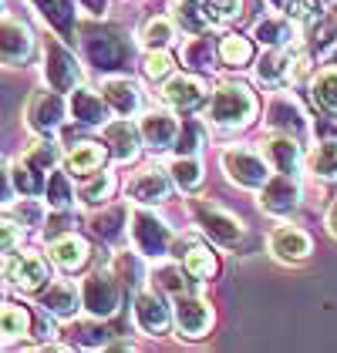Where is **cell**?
Instances as JSON below:
<instances>
[{
  "label": "cell",
  "mask_w": 337,
  "mask_h": 353,
  "mask_svg": "<svg viewBox=\"0 0 337 353\" xmlns=\"http://www.w3.org/2000/svg\"><path fill=\"white\" fill-rule=\"evenodd\" d=\"M175 326L186 333V336H206L209 333V326H213V310H209V303L199 296H189V293H182V296H175Z\"/></svg>",
  "instance_id": "8fae6325"
},
{
  "label": "cell",
  "mask_w": 337,
  "mask_h": 353,
  "mask_svg": "<svg viewBox=\"0 0 337 353\" xmlns=\"http://www.w3.org/2000/svg\"><path fill=\"white\" fill-rule=\"evenodd\" d=\"M327 225H331V232L337 236V202L331 205V212H327Z\"/></svg>",
  "instance_id": "db71d44e"
},
{
  "label": "cell",
  "mask_w": 337,
  "mask_h": 353,
  "mask_svg": "<svg viewBox=\"0 0 337 353\" xmlns=\"http://www.w3.org/2000/svg\"><path fill=\"white\" fill-rule=\"evenodd\" d=\"M182 57L189 68H199V71H213L216 68V41L213 37H202L196 34L186 48H182Z\"/></svg>",
  "instance_id": "836d02e7"
},
{
  "label": "cell",
  "mask_w": 337,
  "mask_h": 353,
  "mask_svg": "<svg viewBox=\"0 0 337 353\" xmlns=\"http://www.w3.org/2000/svg\"><path fill=\"white\" fill-rule=\"evenodd\" d=\"M182 266H186V272L193 279H213L220 272V259H216V252H209L202 245H193V249L182 252Z\"/></svg>",
  "instance_id": "1f68e13d"
},
{
  "label": "cell",
  "mask_w": 337,
  "mask_h": 353,
  "mask_svg": "<svg viewBox=\"0 0 337 353\" xmlns=\"http://www.w3.org/2000/svg\"><path fill=\"white\" fill-rule=\"evenodd\" d=\"M152 279H155V286L162 293H175V296L189 293V272H186V266L182 270L179 266H159V270L152 272Z\"/></svg>",
  "instance_id": "f35d334b"
},
{
  "label": "cell",
  "mask_w": 337,
  "mask_h": 353,
  "mask_svg": "<svg viewBox=\"0 0 337 353\" xmlns=\"http://www.w3.org/2000/svg\"><path fill=\"white\" fill-rule=\"evenodd\" d=\"M172 68H175V64H172V57H168L162 48H159V51H152V54L145 57V74H148L152 81L168 78V74H172Z\"/></svg>",
  "instance_id": "bcb514c9"
},
{
  "label": "cell",
  "mask_w": 337,
  "mask_h": 353,
  "mask_svg": "<svg viewBox=\"0 0 337 353\" xmlns=\"http://www.w3.org/2000/svg\"><path fill=\"white\" fill-rule=\"evenodd\" d=\"M267 165L273 172H287V175H297V165H300V145L293 135H273V138H263V152H260Z\"/></svg>",
  "instance_id": "ac0fdd59"
},
{
  "label": "cell",
  "mask_w": 337,
  "mask_h": 353,
  "mask_svg": "<svg viewBox=\"0 0 337 353\" xmlns=\"http://www.w3.org/2000/svg\"><path fill=\"white\" fill-rule=\"evenodd\" d=\"M202 145H206V132H202V125L196 118L179 125V135H175V145H172V148H179V155H196Z\"/></svg>",
  "instance_id": "60d3db41"
},
{
  "label": "cell",
  "mask_w": 337,
  "mask_h": 353,
  "mask_svg": "<svg viewBox=\"0 0 337 353\" xmlns=\"http://www.w3.org/2000/svg\"><path fill=\"white\" fill-rule=\"evenodd\" d=\"M10 189H14V179H10V168L0 162V202L10 199Z\"/></svg>",
  "instance_id": "f907efd6"
},
{
  "label": "cell",
  "mask_w": 337,
  "mask_h": 353,
  "mask_svg": "<svg viewBox=\"0 0 337 353\" xmlns=\"http://www.w3.org/2000/svg\"><path fill=\"white\" fill-rule=\"evenodd\" d=\"M267 125L273 132H283V135H304L307 132V114H304L300 101L293 94H277V98H270Z\"/></svg>",
  "instance_id": "7c38bea8"
},
{
  "label": "cell",
  "mask_w": 337,
  "mask_h": 353,
  "mask_svg": "<svg viewBox=\"0 0 337 353\" xmlns=\"http://www.w3.org/2000/svg\"><path fill=\"white\" fill-rule=\"evenodd\" d=\"M125 219V209H112V212H98V216L91 219V229L98 232V236H105V239H115L118 236V222Z\"/></svg>",
  "instance_id": "f6af8a7d"
},
{
  "label": "cell",
  "mask_w": 337,
  "mask_h": 353,
  "mask_svg": "<svg viewBox=\"0 0 337 353\" xmlns=\"http://www.w3.org/2000/svg\"><path fill=\"white\" fill-rule=\"evenodd\" d=\"M44 195H48V205H51V209L64 212V209L71 205V199H75V189H71V182H68L64 172H55V175H48Z\"/></svg>",
  "instance_id": "ab89813d"
},
{
  "label": "cell",
  "mask_w": 337,
  "mask_h": 353,
  "mask_svg": "<svg viewBox=\"0 0 337 353\" xmlns=\"http://www.w3.org/2000/svg\"><path fill=\"white\" fill-rule=\"evenodd\" d=\"M28 125L37 132V135H51L61 128V121H64V114H68V105H64V98H61V91H37L34 98L28 101Z\"/></svg>",
  "instance_id": "9c48e42d"
},
{
  "label": "cell",
  "mask_w": 337,
  "mask_h": 353,
  "mask_svg": "<svg viewBox=\"0 0 337 353\" xmlns=\"http://www.w3.org/2000/svg\"><path fill=\"white\" fill-rule=\"evenodd\" d=\"M3 272H7V279H10L17 290H24V293H37V290H44V286H48V279H51L48 263H44L37 252H17V256H10Z\"/></svg>",
  "instance_id": "30bf717a"
},
{
  "label": "cell",
  "mask_w": 337,
  "mask_h": 353,
  "mask_svg": "<svg viewBox=\"0 0 337 353\" xmlns=\"http://www.w3.org/2000/svg\"><path fill=\"white\" fill-rule=\"evenodd\" d=\"M220 57H223V64H229V68H243L253 57V44L243 34H226L223 44H220Z\"/></svg>",
  "instance_id": "74e56055"
},
{
  "label": "cell",
  "mask_w": 337,
  "mask_h": 353,
  "mask_svg": "<svg viewBox=\"0 0 337 353\" xmlns=\"http://www.w3.org/2000/svg\"><path fill=\"white\" fill-rule=\"evenodd\" d=\"M10 179H14V189L21 192V195H41L44 185H48L44 168H41V165H34L28 155L10 165Z\"/></svg>",
  "instance_id": "4316f807"
},
{
  "label": "cell",
  "mask_w": 337,
  "mask_h": 353,
  "mask_svg": "<svg viewBox=\"0 0 337 353\" xmlns=\"http://www.w3.org/2000/svg\"><path fill=\"white\" fill-rule=\"evenodd\" d=\"M253 37H260L267 48H287V44L293 41V24L283 21V17H267V21L256 24Z\"/></svg>",
  "instance_id": "e575fe53"
},
{
  "label": "cell",
  "mask_w": 337,
  "mask_h": 353,
  "mask_svg": "<svg viewBox=\"0 0 337 353\" xmlns=\"http://www.w3.org/2000/svg\"><path fill=\"white\" fill-rule=\"evenodd\" d=\"M84 61L102 68V71H118L132 61V41L118 30H84L81 37Z\"/></svg>",
  "instance_id": "7a4b0ae2"
},
{
  "label": "cell",
  "mask_w": 337,
  "mask_h": 353,
  "mask_svg": "<svg viewBox=\"0 0 337 353\" xmlns=\"http://www.w3.org/2000/svg\"><path fill=\"white\" fill-rule=\"evenodd\" d=\"M34 54V34L14 17H0V64L24 68Z\"/></svg>",
  "instance_id": "ba28073f"
},
{
  "label": "cell",
  "mask_w": 337,
  "mask_h": 353,
  "mask_svg": "<svg viewBox=\"0 0 337 353\" xmlns=\"http://www.w3.org/2000/svg\"><path fill=\"white\" fill-rule=\"evenodd\" d=\"M142 141L148 145V148H159V152H166L175 145V135H179V121L168 114V111H148V114H142Z\"/></svg>",
  "instance_id": "d6986e66"
},
{
  "label": "cell",
  "mask_w": 337,
  "mask_h": 353,
  "mask_svg": "<svg viewBox=\"0 0 337 353\" xmlns=\"http://www.w3.org/2000/svg\"><path fill=\"white\" fill-rule=\"evenodd\" d=\"M102 98H105V105H108L118 118L135 114V108L142 105L139 84L132 81V78H108V81L102 84Z\"/></svg>",
  "instance_id": "ffe728a7"
},
{
  "label": "cell",
  "mask_w": 337,
  "mask_h": 353,
  "mask_svg": "<svg viewBox=\"0 0 337 353\" xmlns=\"http://www.w3.org/2000/svg\"><path fill=\"white\" fill-rule=\"evenodd\" d=\"M41 306L57 316V320H71L75 313H78V306H81V293L71 286V283H55V286H48V293L41 296Z\"/></svg>",
  "instance_id": "cb8c5ba5"
},
{
  "label": "cell",
  "mask_w": 337,
  "mask_h": 353,
  "mask_svg": "<svg viewBox=\"0 0 337 353\" xmlns=\"http://www.w3.org/2000/svg\"><path fill=\"white\" fill-rule=\"evenodd\" d=\"M293 78H297V61L287 51H280V48H270L256 64V81L267 84V88H283Z\"/></svg>",
  "instance_id": "e0dca14e"
},
{
  "label": "cell",
  "mask_w": 337,
  "mask_h": 353,
  "mask_svg": "<svg viewBox=\"0 0 337 353\" xmlns=\"http://www.w3.org/2000/svg\"><path fill=\"white\" fill-rule=\"evenodd\" d=\"M14 212L21 219V225L28 222V225H41V205H37V195H28V202H21V205H14Z\"/></svg>",
  "instance_id": "681fc988"
},
{
  "label": "cell",
  "mask_w": 337,
  "mask_h": 353,
  "mask_svg": "<svg viewBox=\"0 0 337 353\" xmlns=\"http://www.w3.org/2000/svg\"><path fill=\"white\" fill-rule=\"evenodd\" d=\"M162 98H166V105L172 108H182V111H193L202 105V98H206V88L199 78L193 74H175V78H168L166 88H162Z\"/></svg>",
  "instance_id": "44dd1931"
},
{
  "label": "cell",
  "mask_w": 337,
  "mask_h": 353,
  "mask_svg": "<svg viewBox=\"0 0 337 353\" xmlns=\"http://www.w3.org/2000/svg\"><path fill=\"white\" fill-rule=\"evenodd\" d=\"M310 91H314V101L324 111H337V68H324L314 78Z\"/></svg>",
  "instance_id": "8d00e7d4"
},
{
  "label": "cell",
  "mask_w": 337,
  "mask_h": 353,
  "mask_svg": "<svg viewBox=\"0 0 337 353\" xmlns=\"http://www.w3.org/2000/svg\"><path fill=\"white\" fill-rule=\"evenodd\" d=\"M0 296H3V290H0Z\"/></svg>",
  "instance_id": "9f6ffc18"
},
{
  "label": "cell",
  "mask_w": 337,
  "mask_h": 353,
  "mask_svg": "<svg viewBox=\"0 0 337 353\" xmlns=\"http://www.w3.org/2000/svg\"><path fill=\"white\" fill-rule=\"evenodd\" d=\"M314 48L317 51H327L331 44L337 41V3H331V10H324V17L317 21V28H314Z\"/></svg>",
  "instance_id": "b9f144b4"
},
{
  "label": "cell",
  "mask_w": 337,
  "mask_h": 353,
  "mask_svg": "<svg viewBox=\"0 0 337 353\" xmlns=\"http://www.w3.org/2000/svg\"><path fill=\"white\" fill-rule=\"evenodd\" d=\"M105 138H108V152H112L115 162H132L139 155V141H142V132L132 125V121H112L105 128Z\"/></svg>",
  "instance_id": "7402d4cb"
},
{
  "label": "cell",
  "mask_w": 337,
  "mask_h": 353,
  "mask_svg": "<svg viewBox=\"0 0 337 353\" xmlns=\"http://www.w3.org/2000/svg\"><path fill=\"white\" fill-rule=\"evenodd\" d=\"M81 306L105 320V316H115L118 306H122V283H118V272L112 270H95L88 279L81 283Z\"/></svg>",
  "instance_id": "3957f363"
},
{
  "label": "cell",
  "mask_w": 337,
  "mask_h": 353,
  "mask_svg": "<svg viewBox=\"0 0 337 353\" xmlns=\"http://www.w3.org/2000/svg\"><path fill=\"white\" fill-rule=\"evenodd\" d=\"M256 94L247 84H220L209 101V121L220 128H240L256 118Z\"/></svg>",
  "instance_id": "6da1fadb"
},
{
  "label": "cell",
  "mask_w": 337,
  "mask_h": 353,
  "mask_svg": "<svg viewBox=\"0 0 337 353\" xmlns=\"http://www.w3.org/2000/svg\"><path fill=\"white\" fill-rule=\"evenodd\" d=\"M310 236L304 229H297V225H280V229H273V236H270V252L280 259V263H304L310 256Z\"/></svg>",
  "instance_id": "9a60e30c"
},
{
  "label": "cell",
  "mask_w": 337,
  "mask_h": 353,
  "mask_svg": "<svg viewBox=\"0 0 337 353\" xmlns=\"http://www.w3.org/2000/svg\"><path fill=\"white\" fill-rule=\"evenodd\" d=\"M240 3L243 0H202V14L209 24H226L240 14Z\"/></svg>",
  "instance_id": "ee69618b"
},
{
  "label": "cell",
  "mask_w": 337,
  "mask_h": 353,
  "mask_svg": "<svg viewBox=\"0 0 337 353\" xmlns=\"http://www.w3.org/2000/svg\"><path fill=\"white\" fill-rule=\"evenodd\" d=\"M68 108H71V114H75L78 121H84V125H105V118H108V111H112L105 105L102 94H95L91 88H81V84L71 91Z\"/></svg>",
  "instance_id": "603a6c76"
},
{
  "label": "cell",
  "mask_w": 337,
  "mask_h": 353,
  "mask_svg": "<svg viewBox=\"0 0 337 353\" xmlns=\"http://www.w3.org/2000/svg\"><path fill=\"white\" fill-rule=\"evenodd\" d=\"M260 202H263L267 212H290V209L300 202V185H297V179L287 175V172H277L273 179L263 182Z\"/></svg>",
  "instance_id": "4fadbf2b"
},
{
  "label": "cell",
  "mask_w": 337,
  "mask_h": 353,
  "mask_svg": "<svg viewBox=\"0 0 337 353\" xmlns=\"http://www.w3.org/2000/svg\"><path fill=\"white\" fill-rule=\"evenodd\" d=\"M135 323L148 336H162L168 330V323H172V313H168L166 299L159 296V293H139L135 296Z\"/></svg>",
  "instance_id": "5bb4252c"
},
{
  "label": "cell",
  "mask_w": 337,
  "mask_h": 353,
  "mask_svg": "<svg viewBox=\"0 0 337 353\" xmlns=\"http://www.w3.org/2000/svg\"><path fill=\"white\" fill-rule=\"evenodd\" d=\"M34 7L41 10V17L57 30V34H71L75 30V3L71 0H34Z\"/></svg>",
  "instance_id": "f546056e"
},
{
  "label": "cell",
  "mask_w": 337,
  "mask_h": 353,
  "mask_svg": "<svg viewBox=\"0 0 337 353\" xmlns=\"http://www.w3.org/2000/svg\"><path fill=\"white\" fill-rule=\"evenodd\" d=\"M168 175L182 192H193L202 185V162L196 155H179L175 162L168 165Z\"/></svg>",
  "instance_id": "d6a6232c"
},
{
  "label": "cell",
  "mask_w": 337,
  "mask_h": 353,
  "mask_svg": "<svg viewBox=\"0 0 337 353\" xmlns=\"http://www.w3.org/2000/svg\"><path fill=\"white\" fill-rule=\"evenodd\" d=\"M317 135H320V138H337V121H331V118H320V121H317Z\"/></svg>",
  "instance_id": "f5cc1de1"
},
{
  "label": "cell",
  "mask_w": 337,
  "mask_h": 353,
  "mask_svg": "<svg viewBox=\"0 0 337 353\" xmlns=\"http://www.w3.org/2000/svg\"><path fill=\"white\" fill-rule=\"evenodd\" d=\"M44 78L55 91H75L81 84V64L75 61V54L64 44L48 41L44 44Z\"/></svg>",
  "instance_id": "52a82bcc"
},
{
  "label": "cell",
  "mask_w": 337,
  "mask_h": 353,
  "mask_svg": "<svg viewBox=\"0 0 337 353\" xmlns=\"http://www.w3.org/2000/svg\"><path fill=\"white\" fill-rule=\"evenodd\" d=\"M168 41H172V24H168V21H162V17H152V21L142 28V44H145L148 51L166 48Z\"/></svg>",
  "instance_id": "7bdbcfd3"
},
{
  "label": "cell",
  "mask_w": 337,
  "mask_h": 353,
  "mask_svg": "<svg viewBox=\"0 0 337 353\" xmlns=\"http://www.w3.org/2000/svg\"><path fill=\"white\" fill-rule=\"evenodd\" d=\"M0 7H3V0H0Z\"/></svg>",
  "instance_id": "6f0895ef"
},
{
  "label": "cell",
  "mask_w": 337,
  "mask_h": 353,
  "mask_svg": "<svg viewBox=\"0 0 337 353\" xmlns=\"http://www.w3.org/2000/svg\"><path fill=\"white\" fill-rule=\"evenodd\" d=\"M270 3H273V7H277V10H287V7H290V3H293V0H270Z\"/></svg>",
  "instance_id": "11a10c76"
},
{
  "label": "cell",
  "mask_w": 337,
  "mask_h": 353,
  "mask_svg": "<svg viewBox=\"0 0 337 353\" xmlns=\"http://www.w3.org/2000/svg\"><path fill=\"white\" fill-rule=\"evenodd\" d=\"M128 232H132V245L139 249V256H166L168 243H172V232L162 219L148 209H135L128 219Z\"/></svg>",
  "instance_id": "277c9868"
},
{
  "label": "cell",
  "mask_w": 337,
  "mask_h": 353,
  "mask_svg": "<svg viewBox=\"0 0 337 353\" xmlns=\"http://www.w3.org/2000/svg\"><path fill=\"white\" fill-rule=\"evenodd\" d=\"M115 192V175L112 172H91V175H84L81 189H78V199H81L84 205H102V202H108Z\"/></svg>",
  "instance_id": "4dcf8cb0"
},
{
  "label": "cell",
  "mask_w": 337,
  "mask_h": 353,
  "mask_svg": "<svg viewBox=\"0 0 337 353\" xmlns=\"http://www.w3.org/2000/svg\"><path fill=\"white\" fill-rule=\"evenodd\" d=\"M172 17H175L179 28L189 30V34H202V30L209 28V21H206L199 0H175V3H172Z\"/></svg>",
  "instance_id": "d590c367"
},
{
  "label": "cell",
  "mask_w": 337,
  "mask_h": 353,
  "mask_svg": "<svg viewBox=\"0 0 337 353\" xmlns=\"http://www.w3.org/2000/svg\"><path fill=\"white\" fill-rule=\"evenodd\" d=\"M189 209H193L196 222L202 225V232H206L209 239H216L220 245H236L243 239V232H247L243 222L233 216V212H226V209L213 205V202H193Z\"/></svg>",
  "instance_id": "8992f818"
},
{
  "label": "cell",
  "mask_w": 337,
  "mask_h": 353,
  "mask_svg": "<svg viewBox=\"0 0 337 353\" xmlns=\"http://www.w3.org/2000/svg\"><path fill=\"white\" fill-rule=\"evenodd\" d=\"M24 239V225L21 222H14V219H0V249L7 252V249H17Z\"/></svg>",
  "instance_id": "7dc6e473"
},
{
  "label": "cell",
  "mask_w": 337,
  "mask_h": 353,
  "mask_svg": "<svg viewBox=\"0 0 337 353\" xmlns=\"http://www.w3.org/2000/svg\"><path fill=\"white\" fill-rule=\"evenodd\" d=\"M334 57H337V51H334Z\"/></svg>",
  "instance_id": "680465c9"
},
{
  "label": "cell",
  "mask_w": 337,
  "mask_h": 353,
  "mask_svg": "<svg viewBox=\"0 0 337 353\" xmlns=\"http://www.w3.org/2000/svg\"><path fill=\"white\" fill-rule=\"evenodd\" d=\"M223 172L243 189H263V182L270 179V165L263 155H256L253 148H226L223 152Z\"/></svg>",
  "instance_id": "5b68a950"
},
{
  "label": "cell",
  "mask_w": 337,
  "mask_h": 353,
  "mask_svg": "<svg viewBox=\"0 0 337 353\" xmlns=\"http://www.w3.org/2000/svg\"><path fill=\"white\" fill-rule=\"evenodd\" d=\"M307 168L317 179L334 182L337 179V138H320V145H314V152L307 155Z\"/></svg>",
  "instance_id": "83f0119b"
},
{
  "label": "cell",
  "mask_w": 337,
  "mask_h": 353,
  "mask_svg": "<svg viewBox=\"0 0 337 353\" xmlns=\"http://www.w3.org/2000/svg\"><path fill=\"white\" fill-rule=\"evenodd\" d=\"M30 330V313L24 306H10V303H0V343H10V340H24Z\"/></svg>",
  "instance_id": "f1b7e54d"
},
{
  "label": "cell",
  "mask_w": 337,
  "mask_h": 353,
  "mask_svg": "<svg viewBox=\"0 0 337 353\" xmlns=\"http://www.w3.org/2000/svg\"><path fill=\"white\" fill-rule=\"evenodd\" d=\"M81 7L88 14H95V17H105L108 14V0H81Z\"/></svg>",
  "instance_id": "816d5d0a"
},
{
  "label": "cell",
  "mask_w": 337,
  "mask_h": 353,
  "mask_svg": "<svg viewBox=\"0 0 337 353\" xmlns=\"http://www.w3.org/2000/svg\"><path fill=\"white\" fill-rule=\"evenodd\" d=\"M88 256H91V245L84 243L81 236H75V232L57 236L55 243H51V259H55L61 270H81L84 263H88Z\"/></svg>",
  "instance_id": "d4e9b609"
},
{
  "label": "cell",
  "mask_w": 337,
  "mask_h": 353,
  "mask_svg": "<svg viewBox=\"0 0 337 353\" xmlns=\"http://www.w3.org/2000/svg\"><path fill=\"white\" fill-rule=\"evenodd\" d=\"M168 192H172V175L168 172H159V168H145L139 172L132 182H128V195L142 202V205H159L166 202Z\"/></svg>",
  "instance_id": "2e32d148"
},
{
  "label": "cell",
  "mask_w": 337,
  "mask_h": 353,
  "mask_svg": "<svg viewBox=\"0 0 337 353\" xmlns=\"http://www.w3.org/2000/svg\"><path fill=\"white\" fill-rule=\"evenodd\" d=\"M64 165L71 175H91L105 165V148L95 145V141H78L68 155H64Z\"/></svg>",
  "instance_id": "484cf974"
},
{
  "label": "cell",
  "mask_w": 337,
  "mask_h": 353,
  "mask_svg": "<svg viewBox=\"0 0 337 353\" xmlns=\"http://www.w3.org/2000/svg\"><path fill=\"white\" fill-rule=\"evenodd\" d=\"M331 3H337V0H293L290 3V14L293 17H314V14H324Z\"/></svg>",
  "instance_id": "c3c4849f"
}]
</instances>
